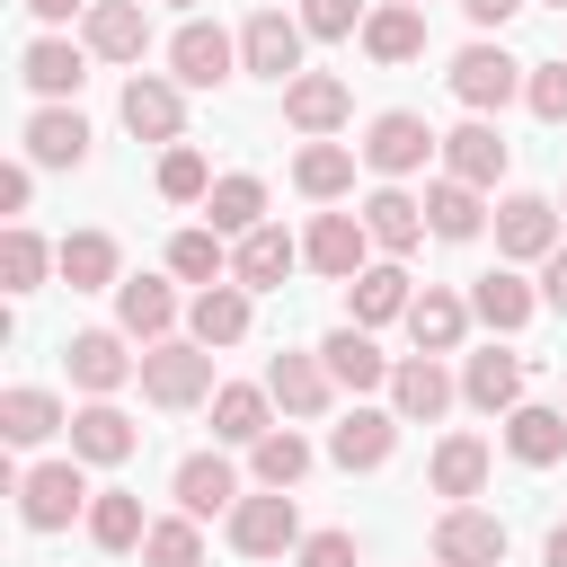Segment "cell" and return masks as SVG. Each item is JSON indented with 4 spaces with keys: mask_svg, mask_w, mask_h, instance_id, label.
I'll return each instance as SVG.
<instances>
[{
    "mask_svg": "<svg viewBox=\"0 0 567 567\" xmlns=\"http://www.w3.org/2000/svg\"><path fill=\"white\" fill-rule=\"evenodd\" d=\"M363 230H372V248H390V257H408V248L425 239V195H408L399 177H381V186L363 195Z\"/></svg>",
    "mask_w": 567,
    "mask_h": 567,
    "instance_id": "cell-21",
    "label": "cell"
},
{
    "mask_svg": "<svg viewBox=\"0 0 567 567\" xmlns=\"http://www.w3.org/2000/svg\"><path fill=\"white\" fill-rule=\"evenodd\" d=\"M461 399H470L478 416H505V408H523V354H505V346H478V354L461 363Z\"/></svg>",
    "mask_w": 567,
    "mask_h": 567,
    "instance_id": "cell-30",
    "label": "cell"
},
{
    "mask_svg": "<svg viewBox=\"0 0 567 567\" xmlns=\"http://www.w3.org/2000/svg\"><path fill=\"white\" fill-rule=\"evenodd\" d=\"M18 142H27V159H35V168H80V159H89V115H80L71 97H44V106L27 115V133H18Z\"/></svg>",
    "mask_w": 567,
    "mask_h": 567,
    "instance_id": "cell-15",
    "label": "cell"
},
{
    "mask_svg": "<svg viewBox=\"0 0 567 567\" xmlns=\"http://www.w3.org/2000/svg\"><path fill=\"white\" fill-rule=\"evenodd\" d=\"M248 319H257V292H248L239 275H221V284H204V292L186 301V337H204L213 354H221V346H239V337H248Z\"/></svg>",
    "mask_w": 567,
    "mask_h": 567,
    "instance_id": "cell-16",
    "label": "cell"
},
{
    "mask_svg": "<svg viewBox=\"0 0 567 567\" xmlns=\"http://www.w3.org/2000/svg\"><path fill=\"white\" fill-rule=\"evenodd\" d=\"M487 461H496V452H487L478 434H443V443H434V461H425V478H434V496L470 505V496L487 487Z\"/></svg>",
    "mask_w": 567,
    "mask_h": 567,
    "instance_id": "cell-37",
    "label": "cell"
},
{
    "mask_svg": "<svg viewBox=\"0 0 567 567\" xmlns=\"http://www.w3.org/2000/svg\"><path fill=\"white\" fill-rule=\"evenodd\" d=\"M115 115H124V133H142V142H186V89L177 80H159V71H133L124 80V97H115Z\"/></svg>",
    "mask_w": 567,
    "mask_h": 567,
    "instance_id": "cell-9",
    "label": "cell"
},
{
    "mask_svg": "<svg viewBox=\"0 0 567 567\" xmlns=\"http://www.w3.org/2000/svg\"><path fill=\"white\" fill-rule=\"evenodd\" d=\"M301 44H310V27H301V9H248V27H239V71L248 80H301L310 62H301Z\"/></svg>",
    "mask_w": 567,
    "mask_h": 567,
    "instance_id": "cell-3",
    "label": "cell"
},
{
    "mask_svg": "<svg viewBox=\"0 0 567 567\" xmlns=\"http://www.w3.org/2000/svg\"><path fill=\"white\" fill-rule=\"evenodd\" d=\"M18 80H27L35 97H71V89L89 80V44H71V35H35V44L18 53Z\"/></svg>",
    "mask_w": 567,
    "mask_h": 567,
    "instance_id": "cell-33",
    "label": "cell"
},
{
    "mask_svg": "<svg viewBox=\"0 0 567 567\" xmlns=\"http://www.w3.org/2000/svg\"><path fill=\"white\" fill-rule=\"evenodd\" d=\"M540 9H567V0H540Z\"/></svg>",
    "mask_w": 567,
    "mask_h": 567,
    "instance_id": "cell-55",
    "label": "cell"
},
{
    "mask_svg": "<svg viewBox=\"0 0 567 567\" xmlns=\"http://www.w3.org/2000/svg\"><path fill=\"white\" fill-rule=\"evenodd\" d=\"M558 248V204L549 195H505L496 204V257L505 266H540Z\"/></svg>",
    "mask_w": 567,
    "mask_h": 567,
    "instance_id": "cell-12",
    "label": "cell"
},
{
    "mask_svg": "<svg viewBox=\"0 0 567 567\" xmlns=\"http://www.w3.org/2000/svg\"><path fill=\"white\" fill-rule=\"evenodd\" d=\"M346 115H354V89H346L337 71H301V80H284V124H292V133L328 142Z\"/></svg>",
    "mask_w": 567,
    "mask_h": 567,
    "instance_id": "cell-14",
    "label": "cell"
},
{
    "mask_svg": "<svg viewBox=\"0 0 567 567\" xmlns=\"http://www.w3.org/2000/svg\"><path fill=\"white\" fill-rule=\"evenodd\" d=\"M363 0H301V27L319 35V44H337V35H363Z\"/></svg>",
    "mask_w": 567,
    "mask_h": 567,
    "instance_id": "cell-48",
    "label": "cell"
},
{
    "mask_svg": "<svg viewBox=\"0 0 567 567\" xmlns=\"http://www.w3.org/2000/svg\"><path fill=\"white\" fill-rule=\"evenodd\" d=\"M89 461L71 452V461H35V470H18V523L27 532H71V523H89V478H80Z\"/></svg>",
    "mask_w": 567,
    "mask_h": 567,
    "instance_id": "cell-2",
    "label": "cell"
},
{
    "mask_svg": "<svg viewBox=\"0 0 567 567\" xmlns=\"http://www.w3.org/2000/svg\"><path fill=\"white\" fill-rule=\"evenodd\" d=\"M363 53H372L381 71L416 62V53H425V9H416V0H381V9L363 18Z\"/></svg>",
    "mask_w": 567,
    "mask_h": 567,
    "instance_id": "cell-32",
    "label": "cell"
},
{
    "mask_svg": "<svg viewBox=\"0 0 567 567\" xmlns=\"http://www.w3.org/2000/svg\"><path fill=\"white\" fill-rule=\"evenodd\" d=\"M168 275H177V284H195V292H204V284H221V275H230V248H221V230H213V221L177 230V239H168Z\"/></svg>",
    "mask_w": 567,
    "mask_h": 567,
    "instance_id": "cell-44",
    "label": "cell"
},
{
    "mask_svg": "<svg viewBox=\"0 0 567 567\" xmlns=\"http://www.w3.org/2000/svg\"><path fill=\"white\" fill-rule=\"evenodd\" d=\"M301 266V239L292 230H275V221H257L248 239H230V275L248 284V292H284V275Z\"/></svg>",
    "mask_w": 567,
    "mask_h": 567,
    "instance_id": "cell-22",
    "label": "cell"
},
{
    "mask_svg": "<svg viewBox=\"0 0 567 567\" xmlns=\"http://www.w3.org/2000/svg\"><path fill=\"white\" fill-rule=\"evenodd\" d=\"M204 221H213L221 239H248V230L266 221V177H248V168L213 177V195H204Z\"/></svg>",
    "mask_w": 567,
    "mask_h": 567,
    "instance_id": "cell-39",
    "label": "cell"
},
{
    "mask_svg": "<svg viewBox=\"0 0 567 567\" xmlns=\"http://www.w3.org/2000/svg\"><path fill=\"white\" fill-rule=\"evenodd\" d=\"M27 195H35V159H9L0 168V213H27Z\"/></svg>",
    "mask_w": 567,
    "mask_h": 567,
    "instance_id": "cell-50",
    "label": "cell"
},
{
    "mask_svg": "<svg viewBox=\"0 0 567 567\" xmlns=\"http://www.w3.org/2000/svg\"><path fill=\"white\" fill-rule=\"evenodd\" d=\"M540 567H567V523H549V540H540Z\"/></svg>",
    "mask_w": 567,
    "mask_h": 567,
    "instance_id": "cell-54",
    "label": "cell"
},
{
    "mask_svg": "<svg viewBox=\"0 0 567 567\" xmlns=\"http://www.w3.org/2000/svg\"><path fill=\"white\" fill-rule=\"evenodd\" d=\"M434 567H443V558H434Z\"/></svg>",
    "mask_w": 567,
    "mask_h": 567,
    "instance_id": "cell-58",
    "label": "cell"
},
{
    "mask_svg": "<svg viewBox=\"0 0 567 567\" xmlns=\"http://www.w3.org/2000/svg\"><path fill=\"white\" fill-rule=\"evenodd\" d=\"M354 159H363L354 142H301V151H292V186H301L310 204H337V195L354 186Z\"/></svg>",
    "mask_w": 567,
    "mask_h": 567,
    "instance_id": "cell-38",
    "label": "cell"
},
{
    "mask_svg": "<svg viewBox=\"0 0 567 567\" xmlns=\"http://www.w3.org/2000/svg\"><path fill=\"white\" fill-rule=\"evenodd\" d=\"M470 310H478V328L514 337V328H532V310H540V284H523L514 266H487V275L470 284Z\"/></svg>",
    "mask_w": 567,
    "mask_h": 567,
    "instance_id": "cell-28",
    "label": "cell"
},
{
    "mask_svg": "<svg viewBox=\"0 0 567 567\" xmlns=\"http://www.w3.org/2000/svg\"><path fill=\"white\" fill-rule=\"evenodd\" d=\"M470 292H443V284H425L416 301H408V337H416V354H461V337H470Z\"/></svg>",
    "mask_w": 567,
    "mask_h": 567,
    "instance_id": "cell-23",
    "label": "cell"
},
{
    "mask_svg": "<svg viewBox=\"0 0 567 567\" xmlns=\"http://www.w3.org/2000/svg\"><path fill=\"white\" fill-rule=\"evenodd\" d=\"M221 532H230V549H239V558H284V549H301L292 487H257V496H239V505L221 514Z\"/></svg>",
    "mask_w": 567,
    "mask_h": 567,
    "instance_id": "cell-6",
    "label": "cell"
},
{
    "mask_svg": "<svg viewBox=\"0 0 567 567\" xmlns=\"http://www.w3.org/2000/svg\"><path fill=\"white\" fill-rule=\"evenodd\" d=\"M62 425H71V408H62L53 390H35V381H9V390H0V443L27 452V443H53Z\"/></svg>",
    "mask_w": 567,
    "mask_h": 567,
    "instance_id": "cell-31",
    "label": "cell"
},
{
    "mask_svg": "<svg viewBox=\"0 0 567 567\" xmlns=\"http://www.w3.org/2000/svg\"><path fill=\"white\" fill-rule=\"evenodd\" d=\"M292 567H363V549H354V532H301Z\"/></svg>",
    "mask_w": 567,
    "mask_h": 567,
    "instance_id": "cell-49",
    "label": "cell"
},
{
    "mask_svg": "<svg viewBox=\"0 0 567 567\" xmlns=\"http://www.w3.org/2000/svg\"><path fill=\"white\" fill-rule=\"evenodd\" d=\"M354 151H363V168H372V177H416V168L443 151V133H434L425 115H408V106H381V115L363 124V142H354Z\"/></svg>",
    "mask_w": 567,
    "mask_h": 567,
    "instance_id": "cell-5",
    "label": "cell"
},
{
    "mask_svg": "<svg viewBox=\"0 0 567 567\" xmlns=\"http://www.w3.org/2000/svg\"><path fill=\"white\" fill-rule=\"evenodd\" d=\"M62 284H71V292H115V284H124V248H115L106 230H71V239H62Z\"/></svg>",
    "mask_w": 567,
    "mask_h": 567,
    "instance_id": "cell-40",
    "label": "cell"
},
{
    "mask_svg": "<svg viewBox=\"0 0 567 567\" xmlns=\"http://www.w3.org/2000/svg\"><path fill=\"white\" fill-rule=\"evenodd\" d=\"M505 452L523 461V470H549V461H567V408H505Z\"/></svg>",
    "mask_w": 567,
    "mask_h": 567,
    "instance_id": "cell-36",
    "label": "cell"
},
{
    "mask_svg": "<svg viewBox=\"0 0 567 567\" xmlns=\"http://www.w3.org/2000/svg\"><path fill=\"white\" fill-rule=\"evenodd\" d=\"M408 301H416V292H408V266H399V257H381V266H363V275L346 284V319H354V328H390V319H408Z\"/></svg>",
    "mask_w": 567,
    "mask_h": 567,
    "instance_id": "cell-26",
    "label": "cell"
},
{
    "mask_svg": "<svg viewBox=\"0 0 567 567\" xmlns=\"http://www.w3.org/2000/svg\"><path fill=\"white\" fill-rule=\"evenodd\" d=\"M505 159H514V142H505L487 115H470V124H452V133H443V177H461V186H496V177H505Z\"/></svg>",
    "mask_w": 567,
    "mask_h": 567,
    "instance_id": "cell-20",
    "label": "cell"
},
{
    "mask_svg": "<svg viewBox=\"0 0 567 567\" xmlns=\"http://www.w3.org/2000/svg\"><path fill=\"white\" fill-rule=\"evenodd\" d=\"M487 221H496L487 186H461V177H434V186H425V230H434V239H478Z\"/></svg>",
    "mask_w": 567,
    "mask_h": 567,
    "instance_id": "cell-34",
    "label": "cell"
},
{
    "mask_svg": "<svg viewBox=\"0 0 567 567\" xmlns=\"http://www.w3.org/2000/svg\"><path fill=\"white\" fill-rule=\"evenodd\" d=\"M310 461H319V452H310L292 425H266V434L248 443V470H257V487H301V478H310Z\"/></svg>",
    "mask_w": 567,
    "mask_h": 567,
    "instance_id": "cell-43",
    "label": "cell"
},
{
    "mask_svg": "<svg viewBox=\"0 0 567 567\" xmlns=\"http://www.w3.org/2000/svg\"><path fill=\"white\" fill-rule=\"evenodd\" d=\"M452 399H461V381L443 372V354H399V363H390V408H399L408 425H434Z\"/></svg>",
    "mask_w": 567,
    "mask_h": 567,
    "instance_id": "cell-17",
    "label": "cell"
},
{
    "mask_svg": "<svg viewBox=\"0 0 567 567\" xmlns=\"http://www.w3.org/2000/svg\"><path fill=\"white\" fill-rule=\"evenodd\" d=\"M221 381H213V346L204 337H159L142 346V399L151 408H204Z\"/></svg>",
    "mask_w": 567,
    "mask_h": 567,
    "instance_id": "cell-1",
    "label": "cell"
},
{
    "mask_svg": "<svg viewBox=\"0 0 567 567\" xmlns=\"http://www.w3.org/2000/svg\"><path fill=\"white\" fill-rule=\"evenodd\" d=\"M523 106H532L540 124H567V62H532V71H523Z\"/></svg>",
    "mask_w": 567,
    "mask_h": 567,
    "instance_id": "cell-47",
    "label": "cell"
},
{
    "mask_svg": "<svg viewBox=\"0 0 567 567\" xmlns=\"http://www.w3.org/2000/svg\"><path fill=\"white\" fill-rule=\"evenodd\" d=\"M301 266L328 275V284H354V275L372 266V230H363V213H319V221L301 230Z\"/></svg>",
    "mask_w": 567,
    "mask_h": 567,
    "instance_id": "cell-10",
    "label": "cell"
},
{
    "mask_svg": "<svg viewBox=\"0 0 567 567\" xmlns=\"http://www.w3.org/2000/svg\"><path fill=\"white\" fill-rule=\"evenodd\" d=\"M230 71H239V35H221L213 18H186L168 35V80L177 89H221Z\"/></svg>",
    "mask_w": 567,
    "mask_h": 567,
    "instance_id": "cell-8",
    "label": "cell"
},
{
    "mask_svg": "<svg viewBox=\"0 0 567 567\" xmlns=\"http://www.w3.org/2000/svg\"><path fill=\"white\" fill-rule=\"evenodd\" d=\"M80 44H89L97 62H142V53H151V9H142V0H97V9L80 18Z\"/></svg>",
    "mask_w": 567,
    "mask_h": 567,
    "instance_id": "cell-19",
    "label": "cell"
},
{
    "mask_svg": "<svg viewBox=\"0 0 567 567\" xmlns=\"http://www.w3.org/2000/svg\"><path fill=\"white\" fill-rule=\"evenodd\" d=\"M266 390H275V408H284V416H328L337 372H328L319 354H275V363H266Z\"/></svg>",
    "mask_w": 567,
    "mask_h": 567,
    "instance_id": "cell-29",
    "label": "cell"
},
{
    "mask_svg": "<svg viewBox=\"0 0 567 567\" xmlns=\"http://www.w3.org/2000/svg\"><path fill=\"white\" fill-rule=\"evenodd\" d=\"M168 9H195V0H168Z\"/></svg>",
    "mask_w": 567,
    "mask_h": 567,
    "instance_id": "cell-56",
    "label": "cell"
},
{
    "mask_svg": "<svg viewBox=\"0 0 567 567\" xmlns=\"http://www.w3.org/2000/svg\"><path fill=\"white\" fill-rule=\"evenodd\" d=\"M434 558H443V567H505V514H487V505H443V514H434Z\"/></svg>",
    "mask_w": 567,
    "mask_h": 567,
    "instance_id": "cell-11",
    "label": "cell"
},
{
    "mask_svg": "<svg viewBox=\"0 0 567 567\" xmlns=\"http://www.w3.org/2000/svg\"><path fill=\"white\" fill-rule=\"evenodd\" d=\"M319 363H328V372H337V390H354V399H363V390H390V354H381V346H372V328H354V319L319 337Z\"/></svg>",
    "mask_w": 567,
    "mask_h": 567,
    "instance_id": "cell-24",
    "label": "cell"
},
{
    "mask_svg": "<svg viewBox=\"0 0 567 567\" xmlns=\"http://www.w3.org/2000/svg\"><path fill=\"white\" fill-rule=\"evenodd\" d=\"M399 425H408L399 408H346V416L328 425V461H337V470H381V461L399 452Z\"/></svg>",
    "mask_w": 567,
    "mask_h": 567,
    "instance_id": "cell-13",
    "label": "cell"
},
{
    "mask_svg": "<svg viewBox=\"0 0 567 567\" xmlns=\"http://www.w3.org/2000/svg\"><path fill=\"white\" fill-rule=\"evenodd\" d=\"M416 9H425V0H416Z\"/></svg>",
    "mask_w": 567,
    "mask_h": 567,
    "instance_id": "cell-57",
    "label": "cell"
},
{
    "mask_svg": "<svg viewBox=\"0 0 567 567\" xmlns=\"http://www.w3.org/2000/svg\"><path fill=\"white\" fill-rule=\"evenodd\" d=\"M97 0H27V18H44V27H71V18H89Z\"/></svg>",
    "mask_w": 567,
    "mask_h": 567,
    "instance_id": "cell-52",
    "label": "cell"
},
{
    "mask_svg": "<svg viewBox=\"0 0 567 567\" xmlns=\"http://www.w3.org/2000/svg\"><path fill=\"white\" fill-rule=\"evenodd\" d=\"M115 328H124L133 346H159V337L177 328V292H168L159 275H124V284H115Z\"/></svg>",
    "mask_w": 567,
    "mask_h": 567,
    "instance_id": "cell-27",
    "label": "cell"
},
{
    "mask_svg": "<svg viewBox=\"0 0 567 567\" xmlns=\"http://www.w3.org/2000/svg\"><path fill=\"white\" fill-rule=\"evenodd\" d=\"M168 496H177V514H195V523H204V514H230V505H239V470H230L221 452H186L177 478H168Z\"/></svg>",
    "mask_w": 567,
    "mask_h": 567,
    "instance_id": "cell-25",
    "label": "cell"
},
{
    "mask_svg": "<svg viewBox=\"0 0 567 567\" xmlns=\"http://www.w3.org/2000/svg\"><path fill=\"white\" fill-rule=\"evenodd\" d=\"M540 310H567V239L540 257Z\"/></svg>",
    "mask_w": 567,
    "mask_h": 567,
    "instance_id": "cell-51",
    "label": "cell"
},
{
    "mask_svg": "<svg viewBox=\"0 0 567 567\" xmlns=\"http://www.w3.org/2000/svg\"><path fill=\"white\" fill-rule=\"evenodd\" d=\"M142 532H151V514H142L133 487H97V496H89V540H97V549L124 558V549H142Z\"/></svg>",
    "mask_w": 567,
    "mask_h": 567,
    "instance_id": "cell-41",
    "label": "cell"
},
{
    "mask_svg": "<svg viewBox=\"0 0 567 567\" xmlns=\"http://www.w3.org/2000/svg\"><path fill=\"white\" fill-rule=\"evenodd\" d=\"M266 425H275V390L266 381H221L213 390V443H239L248 452Z\"/></svg>",
    "mask_w": 567,
    "mask_h": 567,
    "instance_id": "cell-35",
    "label": "cell"
},
{
    "mask_svg": "<svg viewBox=\"0 0 567 567\" xmlns=\"http://www.w3.org/2000/svg\"><path fill=\"white\" fill-rule=\"evenodd\" d=\"M71 452H80L89 470H115V461L142 452V425H133L115 399H89V408H71Z\"/></svg>",
    "mask_w": 567,
    "mask_h": 567,
    "instance_id": "cell-18",
    "label": "cell"
},
{
    "mask_svg": "<svg viewBox=\"0 0 567 567\" xmlns=\"http://www.w3.org/2000/svg\"><path fill=\"white\" fill-rule=\"evenodd\" d=\"M159 195H168V204H204V195H213V168H204L195 142H168V151H159Z\"/></svg>",
    "mask_w": 567,
    "mask_h": 567,
    "instance_id": "cell-46",
    "label": "cell"
},
{
    "mask_svg": "<svg viewBox=\"0 0 567 567\" xmlns=\"http://www.w3.org/2000/svg\"><path fill=\"white\" fill-rule=\"evenodd\" d=\"M514 9H532V0H461V18H470V27H505Z\"/></svg>",
    "mask_w": 567,
    "mask_h": 567,
    "instance_id": "cell-53",
    "label": "cell"
},
{
    "mask_svg": "<svg viewBox=\"0 0 567 567\" xmlns=\"http://www.w3.org/2000/svg\"><path fill=\"white\" fill-rule=\"evenodd\" d=\"M523 71H532V62H514L505 44H487V35H478V44H461V53H452V71H443V80H452V97H461L470 115H496V106H514V97H523Z\"/></svg>",
    "mask_w": 567,
    "mask_h": 567,
    "instance_id": "cell-4",
    "label": "cell"
},
{
    "mask_svg": "<svg viewBox=\"0 0 567 567\" xmlns=\"http://www.w3.org/2000/svg\"><path fill=\"white\" fill-rule=\"evenodd\" d=\"M44 275H62V248H44L27 221H9L0 230V292H35Z\"/></svg>",
    "mask_w": 567,
    "mask_h": 567,
    "instance_id": "cell-42",
    "label": "cell"
},
{
    "mask_svg": "<svg viewBox=\"0 0 567 567\" xmlns=\"http://www.w3.org/2000/svg\"><path fill=\"white\" fill-rule=\"evenodd\" d=\"M142 567H204V523L195 514H159L142 532Z\"/></svg>",
    "mask_w": 567,
    "mask_h": 567,
    "instance_id": "cell-45",
    "label": "cell"
},
{
    "mask_svg": "<svg viewBox=\"0 0 567 567\" xmlns=\"http://www.w3.org/2000/svg\"><path fill=\"white\" fill-rule=\"evenodd\" d=\"M133 337L124 328H80L71 346H62V363H71V390H89V399H115L124 381H142V354H124Z\"/></svg>",
    "mask_w": 567,
    "mask_h": 567,
    "instance_id": "cell-7",
    "label": "cell"
}]
</instances>
